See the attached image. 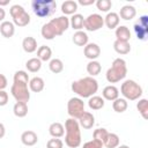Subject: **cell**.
<instances>
[{
  "instance_id": "6da1fadb",
  "label": "cell",
  "mask_w": 148,
  "mask_h": 148,
  "mask_svg": "<svg viewBox=\"0 0 148 148\" xmlns=\"http://www.w3.org/2000/svg\"><path fill=\"white\" fill-rule=\"evenodd\" d=\"M68 28H69V18L65 15H61L43 24L40 29V34L44 39L51 40L57 36H61Z\"/></svg>"
},
{
  "instance_id": "7a4b0ae2",
  "label": "cell",
  "mask_w": 148,
  "mask_h": 148,
  "mask_svg": "<svg viewBox=\"0 0 148 148\" xmlns=\"http://www.w3.org/2000/svg\"><path fill=\"white\" fill-rule=\"evenodd\" d=\"M71 89L80 98H89L94 96L98 90V82L92 76H86L77 81L72 82Z\"/></svg>"
},
{
  "instance_id": "3957f363",
  "label": "cell",
  "mask_w": 148,
  "mask_h": 148,
  "mask_svg": "<svg viewBox=\"0 0 148 148\" xmlns=\"http://www.w3.org/2000/svg\"><path fill=\"white\" fill-rule=\"evenodd\" d=\"M65 143L69 148H77L81 145L82 138H81V130L80 125L76 119L74 118H68L65 121Z\"/></svg>"
},
{
  "instance_id": "277c9868",
  "label": "cell",
  "mask_w": 148,
  "mask_h": 148,
  "mask_svg": "<svg viewBox=\"0 0 148 148\" xmlns=\"http://www.w3.org/2000/svg\"><path fill=\"white\" fill-rule=\"evenodd\" d=\"M127 74V66L126 61L121 58H117L113 60L112 66L106 71L105 77L109 83H117L125 79Z\"/></svg>"
},
{
  "instance_id": "5b68a950",
  "label": "cell",
  "mask_w": 148,
  "mask_h": 148,
  "mask_svg": "<svg viewBox=\"0 0 148 148\" xmlns=\"http://www.w3.org/2000/svg\"><path fill=\"white\" fill-rule=\"evenodd\" d=\"M31 8L36 16L47 17L56 12L57 2L54 0H32Z\"/></svg>"
},
{
  "instance_id": "8992f818",
  "label": "cell",
  "mask_w": 148,
  "mask_h": 148,
  "mask_svg": "<svg viewBox=\"0 0 148 148\" xmlns=\"http://www.w3.org/2000/svg\"><path fill=\"white\" fill-rule=\"evenodd\" d=\"M120 92L125 99L128 101H136L142 96V88L139 83L133 80H126L121 83Z\"/></svg>"
},
{
  "instance_id": "52a82bcc",
  "label": "cell",
  "mask_w": 148,
  "mask_h": 148,
  "mask_svg": "<svg viewBox=\"0 0 148 148\" xmlns=\"http://www.w3.org/2000/svg\"><path fill=\"white\" fill-rule=\"evenodd\" d=\"M9 13L13 18L14 25L25 27L30 23V15L25 12V9L21 5H13L9 9Z\"/></svg>"
},
{
  "instance_id": "ba28073f",
  "label": "cell",
  "mask_w": 148,
  "mask_h": 148,
  "mask_svg": "<svg viewBox=\"0 0 148 148\" xmlns=\"http://www.w3.org/2000/svg\"><path fill=\"white\" fill-rule=\"evenodd\" d=\"M29 83L25 82H13V86L10 88V92L12 96L15 98L16 102H23V103H28L30 99V91L28 88Z\"/></svg>"
},
{
  "instance_id": "9c48e42d",
  "label": "cell",
  "mask_w": 148,
  "mask_h": 148,
  "mask_svg": "<svg viewBox=\"0 0 148 148\" xmlns=\"http://www.w3.org/2000/svg\"><path fill=\"white\" fill-rule=\"evenodd\" d=\"M84 112V102L80 97H72L67 102V113L71 118L79 119Z\"/></svg>"
},
{
  "instance_id": "30bf717a",
  "label": "cell",
  "mask_w": 148,
  "mask_h": 148,
  "mask_svg": "<svg viewBox=\"0 0 148 148\" xmlns=\"http://www.w3.org/2000/svg\"><path fill=\"white\" fill-rule=\"evenodd\" d=\"M104 25V17H102V15L94 13L90 14L89 16H87L84 18V23H83V28L87 31H97L99 30Z\"/></svg>"
},
{
  "instance_id": "8fae6325",
  "label": "cell",
  "mask_w": 148,
  "mask_h": 148,
  "mask_svg": "<svg viewBox=\"0 0 148 148\" xmlns=\"http://www.w3.org/2000/svg\"><path fill=\"white\" fill-rule=\"evenodd\" d=\"M83 53L89 60H96L101 54V47L96 43H88L83 49Z\"/></svg>"
},
{
  "instance_id": "7c38bea8",
  "label": "cell",
  "mask_w": 148,
  "mask_h": 148,
  "mask_svg": "<svg viewBox=\"0 0 148 148\" xmlns=\"http://www.w3.org/2000/svg\"><path fill=\"white\" fill-rule=\"evenodd\" d=\"M77 123H79L80 127H83L84 130H90L95 125V117L91 112L84 111L82 113V116L77 119Z\"/></svg>"
},
{
  "instance_id": "4fadbf2b",
  "label": "cell",
  "mask_w": 148,
  "mask_h": 148,
  "mask_svg": "<svg viewBox=\"0 0 148 148\" xmlns=\"http://www.w3.org/2000/svg\"><path fill=\"white\" fill-rule=\"evenodd\" d=\"M21 141L24 146L31 147L38 142V136L34 131H24L21 134Z\"/></svg>"
},
{
  "instance_id": "5bb4252c",
  "label": "cell",
  "mask_w": 148,
  "mask_h": 148,
  "mask_svg": "<svg viewBox=\"0 0 148 148\" xmlns=\"http://www.w3.org/2000/svg\"><path fill=\"white\" fill-rule=\"evenodd\" d=\"M102 96H103V99H106V101H111L113 102L114 99H117L119 97V90L116 86H106L103 91H102Z\"/></svg>"
},
{
  "instance_id": "9a60e30c",
  "label": "cell",
  "mask_w": 148,
  "mask_h": 148,
  "mask_svg": "<svg viewBox=\"0 0 148 148\" xmlns=\"http://www.w3.org/2000/svg\"><path fill=\"white\" fill-rule=\"evenodd\" d=\"M118 15H119V17H121L125 21H130V20L135 17L136 9H135V7H133L131 5H125L120 8V12H119Z\"/></svg>"
},
{
  "instance_id": "2e32d148",
  "label": "cell",
  "mask_w": 148,
  "mask_h": 148,
  "mask_svg": "<svg viewBox=\"0 0 148 148\" xmlns=\"http://www.w3.org/2000/svg\"><path fill=\"white\" fill-rule=\"evenodd\" d=\"M0 34L5 38H10L15 34V25L10 21H3L0 24Z\"/></svg>"
},
{
  "instance_id": "e0dca14e",
  "label": "cell",
  "mask_w": 148,
  "mask_h": 148,
  "mask_svg": "<svg viewBox=\"0 0 148 148\" xmlns=\"http://www.w3.org/2000/svg\"><path fill=\"white\" fill-rule=\"evenodd\" d=\"M114 35H116V40L130 42L131 39V31L126 25H118L116 28Z\"/></svg>"
},
{
  "instance_id": "ac0fdd59",
  "label": "cell",
  "mask_w": 148,
  "mask_h": 148,
  "mask_svg": "<svg viewBox=\"0 0 148 148\" xmlns=\"http://www.w3.org/2000/svg\"><path fill=\"white\" fill-rule=\"evenodd\" d=\"M76 10H77V2L74 0H67L61 3V12L65 16L74 15V14H76Z\"/></svg>"
},
{
  "instance_id": "d6986e66",
  "label": "cell",
  "mask_w": 148,
  "mask_h": 148,
  "mask_svg": "<svg viewBox=\"0 0 148 148\" xmlns=\"http://www.w3.org/2000/svg\"><path fill=\"white\" fill-rule=\"evenodd\" d=\"M119 21H120V17L117 13L114 12H111V13H108L106 16L104 17V24L109 28V29H116L118 25H119Z\"/></svg>"
},
{
  "instance_id": "ffe728a7",
  "label": "cell",
  "mask_w": 148,
  "mask_h": 148,
  "mask_svg": "<svg viewBox=\"0 0 148 148\" xmlns=\"http://www.w3.org/2000/svg\"><path fill=\"white\" fill-rule=\"evenodd\" d=\"M22 47H23L24 52L32 53V52L37 51V40L34 37L28 36V37L23 38V40H22Z\"/></svg>"
},
{
  "instance_id": "44dd1931",
  "label": "cell",
  "mask_w": 148,
  "mask_h": 148,
  "mask_svg": "<svg viewBox=\"0 0 148 148\" xmlns=\"http://www.w3.org/2000/svg\"><path fill=\"white\" fill-rule=\"evenodd\" d=\"M28 86H29V89L32 92H40L44 89V87H45V82H44V80L42 77L35 76V77L30 79Z\"/></svg>"
},
{
  "instance_id": "7402d4cb",
  "label": "cell",
  "mask_w": 148,
  "mask_h": 148,
  "mask_svg": "<svg viewBox=\"0 0 148 148\" xmlns=\"http://www.w3.org/2000/svg\"><path fill=\"white\" fill-rule=\"evenodd\" d=\"M49 133L53 138H61L65 134V127L61 123L54 121L49 126Z\"/></svg>"
},
{
  "instance_id": "603a6c76",
  "label": "cell",
  "mask_w": 148,
  "mask_h": 148,
  "mask_svg": "<svg viewBox=\"0 0 148 148\" xmlns=\"http://www.w3.org/2000/svg\"><path fill=\"white\" fill-rule=\"evenodd\" d=\"M73 43L77 46H86L88 44V40H89V37L87 35V32L82 31V30H79V31H75L74 35H73Z\"/></svg>"
},
{
  "instance_id": "cb8c5ba5",
  "label": "cell",
  "mask_w": 148,
  "mask_h": 148,
  "mask_svg": "<svg viewBox=\"0 0 148 148\" xmlns=\"http://www.w3.org/2000/svg\"><path fill=\"white\" fill-rule=\"evenodd\" d=\"M52 57V50L47 45H42L37 49V58L40 61H49Z\"/></svg>"
},
{
  "instance_id": "d4e9b609",
  "label": "cell",
  "mask_w": 148,
  "mask_h": 148,
  "mask_svg": "<svg viewBox=\"0 0 148 148\" xmlns=\"http://www.w3.org/2000/svg\"><path fill=\"white\" fill-rule=\"evenodd\" d=\"M83 23H84V17L82 14L76 13V14L72 15V17L69 18V25L76 31H79L83 28Z\"/></svg>"
},
{
  "instance_id": "484cf974",
  "label": "cell",
  "mask_w": 148,
  "mask_h": 148,
  "mask_svg": "<svg viewBox=\"0 0 148 148\" xmlns=\"http://www.w3.org/2000/svg\"><path fill=\"white\" fill-rule=\"evenodd\" d=\"M104 104H105V102H104L103 97H101V96L94 95V96L89 97V99H88V106L91 110H101L102 108H104Z\"/></svg>"
},
{
  "instance_id": "4316f807",
  "label": "cell",
  "mask_w": 148,
  "mask_h": 148,
  "mask_svg": "<svg viewBox=\"0 0 148 148\" xmlns=\"http://www.w3.org/2000/svg\"><path fill=\"white\" fill-rule=\"evenodd\" d=\"M13 112L18 118L25 117L28 114V104L23 102H16L13 106Z\"/></svg>"
},
{
  "instance_id": "83f0119b",
  "label": "cell",
  "mask_w": 148,
  "mask_h": 148,
  "mask_svg": "<svg viewBox=\"0 0 148 148\" xmlns=\"http://www.w3.org/2000/svg\"><path fill=\"white\" fill-rule=\"evenodd\" d=\"M113 49L118 54H127L131 51V45L128 42H121V40H114Z\"/></svg>"
},
{
  "instance_id": "f1b7e54d",
  "label": "cell",
  "mask_w": 148,
  "mask_h": 148,
  "mask_svg": "<svg viewBox=\"0 0 148 148\" xmlns=\"http://www.w3.org/2000/svg\"><path fill=\"white\" fill-rule=\"evenodd\" d=\"M102 71V66L101 64L97 61V60H90L88 64H87V72L89 74V76H96L101 73Z\"/></svg>"
},
{
  "instance_id": "f546056e",
  "label": "cell",
  "mask_w": 148,
  "mask_h": 148,
  "mask_svg": "<svg viewBox=\"0 0 148 148\" xmlns=\"http://www.w3.org/2000/svg\"><path fill=\"white\" fill-rule=\"evenodd\" d=\"M25 67L30 73H37L42 68V61L38 58H30L25 62Z\"/></svg>"
},
{
  "instance_id": "4dcf8cb0",
  "label": "cell",
  "mask_w": 148,
  "mask_h": 148,
  "mask_svg": "<svg viewBox=\"0 0 148 148\" xmlns=\"http://www.w3.org/2000/svg\"><path fill=\"white\" fill-rule=\"evenodd\" d=\"M127 106H128V104H127V101L125 98H119L118 97L117 99H114L112 102V108L117 113H121V112L126 111Z\"/></svg>"
},
{
  "instance_id": "1f68e13d",
  "label": "cell",
  "mask_w": 148,
  "mask_h": 148,
  "mask_svg": "<svg viewBox=\"0 0 148 148\" xmlns=\"http://www.w3.org/2000/svg\"><path fill=\"white\" fill-rule=\"evenodd\" d=\"M119 136L116 133H109L105 142L103 143V146H105L106 148H117L119 146Z\"/></svg>"
},
{
  "instance_id": "d6a6232c",
  "label": "cell",
  "mask_w": 148,
  "mask_h": 148,
  "mask_svg": "<svg viewBox=\"0 0 148 148\" xmlns=\"http://www.w3.org/2000/svg\"><path fill=\"white\" fill-rule=\"evenodd\" d=\"M49 68L52 73L54 74H58V73H61L62 69H64V64L60 59L58 58H54V59H51L50 62H49Z\"/></svg>"
},
{
  "instance_id": "836d02e7",
  "label": "cell",
  "mask_w": 148,
  "mask_h": 148,
  "mask_svg": "<svg viewBox=\"0 0 148 148\" xmlns=\"http://www.w3.org/2000/svg\"><path fill=\"white\" fill-rule=\"evenodd\" d=\"M136 109L143 119H148V101L146 98L139 99V102L136 103Z\"/></svg>"
},
{
  "instance_id": "e575fe53",
  "label": "cell",
  "mask_w": 148,
  "mask_h": 148,
  "mask_svg": "<svg viewBox=\"0 0 148 148\" xmlns=\"http://www.w3.org/2000/svg\"><path fill=\"white\" fill-rule=\"evenodd\" d=\"M108 135H109L108 130H106V128H103V127H102V128H96V130L94 131V133H92L94 139H95V140L101 141L102 143H104V142H105V140H106Z\"/></svg>"
},
{
  "instance_id": "d590c367",
  "label": "cell",
  "mask_w": 148,
  "mask_h": 148,
  "mask_svg": "<svg viewBox=\"0 0 148 148\" xmlns=\"http://www.w3.org/2000/svg\"><path fill=\"white\" fill-rule=\"evenodd\" d=\"M134 31H135V35H136L138 39H140V40H146V39H147L148 29L143 28V27L140 25L139 23H135V24H134Z\"/></svg>"
},
{
  "instance_id": "8d00e7d4",
  "label": "cell",
  "mask_w": 148,
  "mask_h": 148,
  "mask_svg": "<svg viewBox=\"0 0 148 148\" xmlns=\"http://www.w3.org/2000/svg\"><path fill=\"white\" fill-rule=\"evenodd\" d=\"M95 3H96L97 9L101 12H104V13H108L112 7L111 0H97Z\"/></svg>"
},
{
  "instance_id": "74e56055",
  "label": "cell",
  "mask_w": 148,
  "mask_h": 148,
  "mask_svg": "<svg viewBox=\"0 0 148 148\" xmlns=\"http://www.w3.org/2000/svg\"><path fill=\"white\" fill-rule=\"evenodd\" d=\"M13 81H16V82H25V83H29L30 79H29V75L25 71H17L15 72L14 74V77H13Z\"/></svg>"
},
{
  "instance_id": "f35d334b",
  "label": "cell",
  "mask_w": 148,
  "mask_h": 148,
  "mask_svg": "<svg viewBox=\"0 0 148 148\" xmlns=\"http://www.w3.org/2000/svg\"><path fill=\"white\" fill-rule=\"evenodd\" d=\"M62 147H64V142L59 138L50 139L46 143V148H62Z\"/></svg>"
},
{
  "instance_id": "ab89813d",
  "label": "cell",
  "mask_w": 148,
  "mask_h": 148,
  "mask_svg": "<svg viewBox=\"0 0 148 148\" xmlns=\"http://www.w3.org/2000/svg\"><path fill=\"white\" fill-rule=\"evenodd\" d=\"M82 148H103V143L98 140H90V141H87L86 143H83Z\"/></svg>"
},
{
  "instance_id": "60d3db41",
  "label": "cell",
  "mask_w": 148,
  "mask_h": 148,
  "mask_svg": "<svg viewBox=\"0 0 148 148\" xmlns=\"http://www.w3.org/2000/svg\"><path fill=\"white\" fill-rule=\"evenodd\" d=\"M8 103V94L5 90H0V106H5Z\"/></svg>"
},
{
  "instance_id": "b9f144b4",
  "label": "cell",
  "mask_w": 148,
  "mask_h": 148,
  "mask_svg": "<svg viewBox=\"0 0 148 148\" xmlns=\"http://www.w3.org/2000/svg\"><path fill=\"white\" fill-rule=\"evenodd\" d=\"M138 23H139L140 25H142L143 28L148 29V16H147V15H142V16H140Z\"/></svg>"
},
{
  "instance_id": "7bdbcfd3",
  "label": "cell",
  "mask_w": 148,
  "mask_h": 148,
  "mask_svg": "<svg viewBox=\"0 0 148 148\" xmlns=\"http://www.w3.org/2000/svg\"><path fill=\"white\" fill-rule=\"evenodd\" d=\"M7 77L3 74H0V90H5V88L7 87Z\"/></svg>"
},
{
  "instance_id": "ee69618b",
  "label": "cell",
  "mask_w": 148,
  "mask_h": 148,
  "mask_svg": "<svg viewBox=\"0 0 148 148\" xmlns=\"http://www.w3.org/2000/svg\"><path fill=\"white\" fill-rule=\"evenodd\" d=\"M95 3V0H79L77 1V5H81V6H90Z\"/></svg>"
},
{
  "instance_id": "f6af8a7d",
  "label": "cell",
  "mask_w": 148,
  "mask_h": 148,
  "mask_svg": "<svg viewBox=\"0 0 148 148\" xmlns=\"http://www.w3.org/2000/svg\"><path fill=\"white\" fill-rule=\"evenodd\" d=\"M6 134V128H5V125L2 123H0V139L3 138Z\"/></svg>"
},
{
  "instance_id": "bcb514c9",
  "label": "cell",
  "mask_w": 148,
  "mask_h": 148,
  "mask_svg": "<svg viewBox=\"0 0 148 148\" xmlns=\"http://www.w3.org/2000/svg\"><path fill=\"white\" fill-rule=\"evenodd\" d=\"M5 17H6V12L2 7H0V22H3Z\"/></svg>"
},
{
  "instance_id": "7dc6e473",
  "label": "cell",
  "mask_w": 148,
  "mask_h": 148,
  "mask_svg": "<svg viewBox=\"0 0 148 148\" xmlns=\"http://www.w3.org/2000/svg\"><path fill=\"white\" fill-rule=\"evenodd\" d=\"M9 3V0H0V7L1 6H6Z\"/></svg>"
},
{
  "instance_id": "c3c4849f",
  "label": "cell",
  "mask_w": 148,
  "mask_h": 148,
  "mask_svg": "<svg viewBox=\"0 0 148 148\" xmlns=\"http://www.w3.org/2000/svg\"><path fill=\"white\" fill-rule=\"evenodd\" d=\"M117 148H130V147H128L127 145H119Z\"/></svg>"
}]
</instances>
